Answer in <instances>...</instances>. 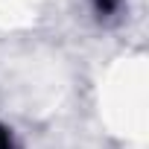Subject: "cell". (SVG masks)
Returning <instances> with one entry per match:
<instances>
[{
    "label": "cell",
    "mask_w": 149,
    "mask_h": 149,
    "mask_svg": "<svg viewBox=\"0 0 149 149\" xmlns=\"http://www.w3.org/2000/svg\"><path fill=\"white\" fill-rule=\"evenodd\" d=\"M0 149H12V140H9V132L0 129Z\"/></svg>",
    "instance_id": "obj_1"
}]
</instances>
